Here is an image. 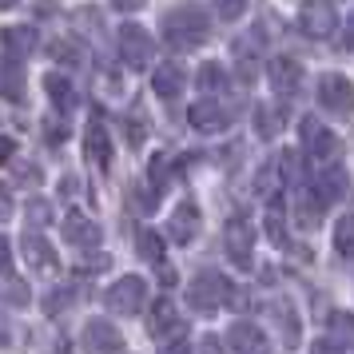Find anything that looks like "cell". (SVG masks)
I'll use <instances>...</instances> for the list:
<instances>
[{
    "mask_svg": "<svg viewBox=\"0 0 354 354\" xmlns=\"http://www.w3.org/2000/svg\"><path fill=\"white\" fill-rule=\"evenodd\" d=\"M207 32H211V20L199 4H179V8H171V12L163 17V36H167V44L179 48V52L199 48V44L207 40Z\"/></svg>",
    "mask_w": 354,
    "mask_h": 354,
    "instance_id": "6da1fadb",
    "label": "cell"
},
{
    "mask_svg": "<svg viewBox=\"0 0 354 354\" xmlns=\"http://www.w3.org/2000/svg\"><path fill=\"white\" fill-rule=\"evenodd\" d=\"M187 303L195 310H219L223 303H231V279H223L219 271H199L187 287Z\"/></svg>",
    "mask_w": 354,
    "mask_h": 354,
    "instance_id": "7a4b0ae2",
    "label": "cell"
},
{
    "mask_svg": "<svg viewBox=\"0 0 354 354\" xmlns=\"http://www.w3.org/2000/svg\"><path fill=\"white\" fill-rule=\"evenodd\" d=\"M319 104L335 115H351L354 112V84L346 76H338V72L319 76Z\"/></svg>",
    "mask_w": 354,
    "mask_h": 354,
    "instance_id": "3957f363",
    "label": "cell"
},
{
    "mask_svg": "<svg viewBox=\"0 0 354 354\" xmlns=\"http://www.w3.org/2000/svg\"><path fill=\"white\" fill-rule=\"evenodd\" d=\"M147 299V283L140 279V274H124L120 283H112V290H108V306H112L115 315H140V306H144Z\"/></svg>",
    "mask_w": 354,
    "mask_h": 354,
    "instance_id": "277c9868",
    "label": "cell"
},
{
    "mask_svg": "<svg viewBox=\"0 0 354 354\" xmlns=\"http://www.w3.org/2000/svg\"><path fill=\"white\" fill-rule=\"evenodd\" d=\"M299 136H303V147L315 160H335L338 156V136L322 120H315V115H306L303 124H299Z\"/></svg>",
    "mask_w": 354,
    "mask_h": 354,
    "instance_id": "5b68a950",
    "label": "cell"
},
{
    "mask_svg": "<svg viewBox=\"0 0 354 354\" xmlns=\"http://www.w3.org/2000/svg\"><path fill=\"white\" fill-rule=\"evenodd\" d=\"M299 24H303L306 36L326 40L338 28V17H335V8H330V0H306L303 8H299Z\"/></svg>",
    "mask_w": 354,
    "mask_h": 354,
    "instance_id": "8992f818",
    "label": "cell"
},
{
    "mask_svg": "<svg viewBox=\"0 0 354 354\" xmlns=\"http://www.w3.org/2000/svg\"><path fill=\"white\" fill-rule=\"evenodd\" d=\"M346 192V171L342 167H322L319 176H315V183H310V207H315V215H319L322 207H330L338 195Z\"/></svg>",
    "mask_w": 354,
    "mask_h": 354,
    "instance_id": "52a82bcc",
    "label": "cell"
},
{
    "mask_svg": "<svg viewBox=\"0 0 354 354\" xmlns=\"http://www.w3.org/2000/svg\"><path fill=\"white\" fill-rule=\"evenodd\" d=\"M120 56H124L128 68H144L151 60V36L140 24H124L120 28Z\"/></svg>",
    "mask_w": 354,
    "mask_h": 354,
    "instance_id": "ba28073f",
    "label": "cell"
},
{
    "mask_svg": "<svg viewBox=\"0 0 354 354\" xmlns=\"http://www.w3.org/2000/svg\"><path fill=\"white\" fill-rule=\"evenodd\" d=\"M227 251H231V259H235V267H251V247H255V231H251V223L247 219H227Z\"/></svg>",
    "mask_w": 354,
    "mask_h": 354,
    "instance_id": "9c48e42d",
    "label": "cell"
},
{
    "mask_svg": "<svg viewBox=\"0 0 354 354\" xmlns=\"http://www.w3.org/2000/svg\"><path fill=\"white\" fill-rule=\"evenodd\" d=\"M84 346H88V354H115L124 342H120V330L108 319H92L84 326Z\"/></svg>",
    "mask_w": 354,
    "mask_h": 354,
    "instance_id": "30bf717a",
    "label": "cell"
},
{
    "mask_svg": "<svg viewBox=\"0 0 354 354\" xmlns=\"http://www.w3.org/2000/svg\"><path fill=\"white\" fill-rule=\"evenodd\" d=\"M187 120H192L195 131H223L231 124V112H227L219 100H199V104H192Z\"/></svg>",
    "mask_w": 354,
    "mask_h": 354,
    "instance_id": "8fae6325",
    "label": "cell"
},
{
    "mask_svg": "<svg viewBox=\"0 0 354 354\" xmlns=\"http://www.w3.org/2000/svg\"><path fill=\"white\" fill-rule=\"evenodd\" d=\"M271 80L283 96H299L303 92V64L295 56H274L271 60Z\"/></svg>",
    "mask_w": 354,
    "mask_h": 354,
    "instance_id": "7c38bea8",
    "label": "cell"
},
{
    "mask_svg": "<svg viewBox=\"0 0 354 354\" xmlns=\"http://www.w3.org/2000/svg\"><path fill=\"white\" fill-rule=\"evenodd\" d=\"M60 235H64L72 247H84V251H92L100 243V227L88 219V215H80V211H72V215H64V227H60Z\"/></svg>",
    "mask_w": 354,
    "mask_h": 354,
    "instance_id": "4fadbf2b",
    "label": "cell"
},
{
    "mask_svg": "<svg viewBox=\"0 0 354 354\" xmlns=\"http://www.w3.org/2000/svg\"><path fill=\"white\" fill-rule=\"evenodd\" d=\"M24 259H28V267H36V271H56V267H60L52 243L44 239L40 231H24Z\"/></svg>",
    "mask_w": 354,
    "mask_h": 354,
    "instance_id": "5bb4252c",
    "label": "cell"
},
{
    "mask_svg": "<svg viewBox=\"0 0 354 354\" xmlns=\"http://www.w3.org/2000/svg\"><path fill=\"white\" fill-rule=\"evenodd\" d=\"M227 346L235 354H267V338L255 322H235L231 335H227Z\"/></svg>",
    "mask_w": 354,
    "mask_h": 354,
    "instance_id": "9a60e30c",
    "label": "cell"
},
{
    "mask_svg": "<svg viewBox=\"0 0 354 354\" xmlns=\"http://www.w3.org/2000/svg\"><path fill=\"white\" fill-rule=\"evenodd\" d=\"M147 335H151V338H163V335H183V319L176 315L171 299H160V303H156L151 319H147Z\"/></svg>",
    "mask_w": 354,
    "mask_h": 354,
    "instance_id": "2e32d148",
    "label": "cell"
},
{
    "mask_svg": "<svg viewBox=\"0 0 354 354\" xmlns=\"http://www.w3.org/2000/svg\"><path fill=\"white\" fill-rule=\"evenodd\" d=\"M84 147H88V160L96 163V167H108V163H112V140H108V128H104L100 120L88 124V140H84Z\"/></svg>",
    "mask_w": 354,
    "mask_h": 354,
    "instance_id": "e0dca14e",
    "label": "cell"
},
{
    "mask_svg": "<svg viewBox=\"0 0 354 354\" xmlns=\"http://www.w3.org/2000/svg\"><path fill=\"white\" fill-rule=\"evenodd\" d=\"M195 235H199V207H195V203H183V207H176V215H171V239L192 243Z\"/></svg>",
    "mask_w": 354,
    "mask_h": 354,
    "instance_id": "ac0fdd59",
    "label": "cell"
},
{
    "mask_svg": "<svg viewBox=\"0 0 354 354\" xmlns=\"http://www.w3.org/2000/svg\"><path fill=\"white\" fill-rule=\"evenodd\" d=\"M0 40H4V48H8V56H12V60H24V56L36 48V28L12 24V28H4V32H0Z\"/></svg>",
    "mask_w": 354,
    "mask_h": 354,
    "instance_id": "d6986e66",
    "label": "cell"
},
{
    "mask_svg": "<svg viewBox=\"0 0 354 354\" xmlns=\"http://www.w3.org/2000/svg\"><path fill=\"white\" fill-rule=\"evenodd\" d=\"M0 96L4 100L24 96V68H20V60H12V56L0 60Z\"/></svg>",
    "mask_w": 354,
    "mask_h": 354,
    "instance_id": "ffe728a7",
    "label": "cell"
},
{
    "mask_svg": "<svg viewBox=\"0 0 354 354\" xmlns=\"http://www.w3.org/2000/svg\"><path fill=\"white\" fill-rule=\"evenodd\" d=\"M151 88H156V96L160 100H176L179 92H183V72H179V64H160L156 68Z\"/></svg>",
    "mask_w": 354,
    "mask_h": 354,
    "instance_id": "44dd1931",
    "label": "cell"
},
{
    "mask_svg": "<svg viewBox=\"0 0 354 354\" xmlns=\"http://www.w3.org/2000/svg\"><path fill=\"white\" fill-rule=\"evenodd\" d=\"M44 88H48V100L60 112H72V108H76V92H72V84H68L60 72H48V76H44Z\"/></svg>",
    "mask_w": 354,
    "mask_h": 354,
    "instance_id": "7402d4cb",
    "label": "cell"
},
{
    "mask_svg": "<svg viewBox=\"0 0 354 354\" xmlns=\"http://www.w3.org/2000/svg\"><path fill=\"white\" fill-rule=\"evenodd\" d=\"M199 92H207V100H215V96L227 92V72L215 64V60H207V64L199 68Z\"/></svg>",
    "mask_w": 354,
    "mask_h": 354,
    "instance_id": "603a6c76",
    "label": "cell"
},
{
    "mask_svg": "<svg viewBox=\"0 0 354 354\" xmlns=\"http://www.w3.org/2000/svg\"><path fill=\"white\" fill-rule=\"evenodd\" d=\"M335 251L342 259H354V215H342L335 227Z\"/></svg>",
    "mask_w": 354,
    "mask_h": 354,
    "instance_id": "cb8c5ba5",
    "label": "cell"
},
{
    "mask_svg": "<svg viewBox=\"0 0 354 354\" xmlns=\"http://www.w3.org/2000/svg\"><path fill=\"white\" fill-rule=\"evenodd\" d=\"M259 136H263V140H271L274 131H279V124H283V120H287V112H279V108H259Z\"/></svg>",
    "mask_w": 354,
    "mask_h": 354,
    "instance_id": "d4e9b609",
    "label": "cell"
},
{
    "mask_svg": "<svg viewBox=\"0 0 354 354\" xmlns=\"http://www.w3.org/2000/svg\"><path fill=\"white\" fill-rule=\"evenodd\" d=\"M140 255L147 263H163V239L156 231H140Z\"/></svg>",
    "mask_w": 354,
    "mask_h": 354,
    "instance_id": "484cf974",
    "label": "cell"
},
{
    "mask_svg": "<svg viewBox=\"0 0 354 354\" xmlns=\"http://www.w3.org/2000/svg\"><path fill=\"white\" fill-rule=\"evenodd\" d=\"M235 68H239V80H243V84H255V76H259L255 52H247V48L239 44V56H235Z\"/></svg>",
    "mask_w": 354,
    "mask_h": 354,
    "instance_id": "4316f807",
    "label": "cell"
},
{
    "mask_svg": "<svg viewBox=\"0 0 354 354\" xmlns=\"http://www.w3.org/2000/svg\"><path fill=\"white\" fill-rule=\"evenodd\" d=\"M167 171H171V163H167V156L160 151V156L151 160V167H147V176H151V187H156V195L167 187Z\"/></svg>",
    "mask_w": 354,
    "mask_h": 354,
    "instance_id": "83f0119b",
    "label": "cell"
},
{
    "mask_svg": "<svg viewBox=\"0 0 354 354\" xmlns=\"http://www.w3.org/2000/svg\"><path fill=\"white\" fill-rule=\"evenodd\" d=\"M279 326H287L283 346H299V319H295V310H290V306H283V310H279Z\"/></svg>",
    "mask_w": 354,
    "mask_h": 354,
    "instance_id": "f1b7e54d",
    "label": "cell"
},
{
    "mask_svg": "<svg viewBox=\"0 0 354 354\" xmlns=\"http://www.w3.org/2000/svg\"><path fill=\"white\" fill-rule=\"evenodd\" d=\"M144 136H147V128H144V112L136 108V112L128 115V144H131V147H140V144H144Z\"/></svg>",
    "mask_w": 354,
    "mask_h": 354,
    "instance_id": "f546056e",
    "label": "cell"
},
{
    "mask_svg": "<svg viewBox=\"0 0 354 354\" xmlns=\"http://www.w3.org/2000/svg\"><path fill=\"white\" fill-rule=\"evenodd\" d=\"M215 12L219 20H239L247 12V0H215Z\"/></svg>",
    "mask_w": 354,
    "mask_h": 354,
    "instance_id": "4dcf8cb0",
    "label": "cell"
},
{
    "mask_svg": "<svg viewBox=\"0 0 354 354\" xmlns=\"http://www.w3.org/2000/svg\"><path fill=\"white\" fill-rule=\"evenodd\" d=\"M72 299H76V290L64 287V290H52L44 306H48V315H56V310H68V306H72Z\"/></svg>",
    "mask_w": 354,
    "mask_h": 354,
    "instance_id": "1f68e13d",
    "label": "cell"
},
{
    "mask_svg": "<svg viewBox=\"0 0 354 354\" xmlns=\"http://www.w3.org/2000/svg\"><path fill=\"white\" fill-rule=\"evenodd\" d=\"M28 215H32V227H48L52 223V207L44 203V199H32V203H28Z\"/></svg>",
    "mask_w": 354,
    "mask_h": 354,
    "instance_id": "d6a6232c",
    "label": "cell"
},
{
    "mask_svg": "<svg viewBox=\"0 0 354 354\" xmlns=\"http://www.w3.org/2000/svg\"><path fill=\"white\" fill-rule=\"evenodd\" d=\"M267 235H271L274 243H283V239H287V223H283V215H279L274 207H271V215H267Z\"/></svg>",
    "mask_w": 354,
    "mask_h": 354,
    "instance_id": "836d02e7",
    "label": "cell"
},
{
    "mask_svg": "<svg viewBox=\"0 0 354 354\" xmlns=\"http://www.w3.org/2000/svg\"><path fill=\"white\" fill-rule=\"evenodd\" d=\"M8 271H12V243L0 235V274H8Z\"/></svg>",
    "mask_w": 354,
    "mask_h": 354,
    "instance_id": "e575fe53",
    "label": "cell"
},
{
    "mask_svg": "<svg viewBox=\"0 0 354 354\" xmlns=\"http://www.w3.org/2000/svg\"><path fill=\"white\" fill-rule=\"evenodd\" d=\"M199 346H203V354H227V351H223V346H227V338H219V335H207L203 342H199Z\"/></svg>",
    "mask_w": 354,
    "mask_h": 354,
    "instance_id": "d590c367",
    "label": "cell"
},
{
    "mask_svg": "<svg viewBox=\"0 0 354 354\" xmlns=\"http://www.w3.org/2000/svg\"><path fill=\"white\" fill-rule=\"evenodd\" d=\"M4 219H12V195H8V187L0 183V223Z\"/></svg>",
    "mask_w": 354,
    "mask_h": 354,
    "instance_id": "8d00e7d4",
    "label": "cell"
},
{
    "mask_svg": "<svg viewBox=\"0 0 354 354\" xmlns=\"http://www.w3.org/2000/svg\"><path fill=\"white\" fill-rule=\"evenodd\" d=\"M160 354H192V346H187L183 338H171V342H167V346H163Z\"/></svg>",
    "mask_w": 354,
    "mask_h": 354,
    "instance_id": "74e56055",
    "label": "cell"
},
{
    "mask_svg": "<svg viewBox=\"0 0 354 354\" xmlns=\"http://www.w3.org/2000/svg\"><path fill=\"white\" fill-rule=\"evenodd\" d=\"M335 330L351 338V335H354V319H351V315H346V319H342V315H335Z\"/></svg>",
    "mask_w": 354,
    "mask_h": 354,
    "instance_id": "f35d334b",
    "label": "cell"
},
{
    "mask_svg": "<svg viewBox=\"0 0 354 354\" xmlns=\"http://www.w3.org/2000/svg\"><path fill=\"white\" fill-rule=\"evenodd\" d=\"M12 151H17V144H12V140H8V136H0V163L8 160V156H12Z\"/></svg>",
    "mask_w": 354,
    "mask_h": 354,
    "instance_id": "ab89813d",
    "label": "cell"
},
{
    "mask_svg": "<svg viewBox=\"0 0 354 354\" xmlns=\"http://www.w3.org/2000/svg\"><path fill=\"white\" fill-rule=\"evenodd\" d=\"M310 354H342V346H335V342H315Z\"/></svg>",
    "mask_w": 354,
    "mask_h": 354,
    "instance_id": "60d3db41",
    "label": "cell"
},
{
    "mask_svg": "<svg viewBox=\"0 0 354 354\" xmlns=\"http://www.w3.org/2000/svg\"><path fill=\"white\" fill-rule=\"evenodd\" d=\"M17 171H20V179H32V183L40 179V171H36V167H28V163H20Z\"/></svg>",
    "mask_w": 354,
    "mask_h": 354,
    "instance_id": "b9f144b4",
    "label": "cell"
},
{
    "mask_svg": "<svg viewBox=\"0 0 354 354\" xmlns=\"http://www.w3.org/2000/svg\"><path fill=\"white\" fill-rule=\"evenodd\" d=\"M48 140H52V144H56V140H68V128H64V124H60V128H48Z\"/></svg>",
    "mask_w": 354,
    "mask_h": 354,
    "instance_id": "7bdbcfd3",
    "label": "cell"
},
{
    "mask_svg": "<svg viewBox=\"0 0 354 354\" xmlns=\"http://www.w3.org/2000/svg\"><path fill=\"white\" fill-rule=\"evenodd\" d=\"M140 4H144V0H115V8H128V12L131 8H140Z\"/></svg>",
    "mask_w": 354,
    "mask_h": 354,
    "instance_id": "ee69618b",
    "label": "cell"
},
{
    "mask_svg": "<svg viewBox=\"0 0 354 354\" xmlns=\"http://www.w3.org/2000/svg\"><path fill=\"white\" fill-rule=\"evenodd\" d=\"M351 28H354V12H351ZM346 44H354V32H351V36H346Z\"/></svg>",
    "mask_w": 354,
    "mask_h": 354,
    "instance_id": "f6af8a7d",
    "label": "cell"
},
{
    "mask_svg": "<svg viewBox=\"0 0 354 354\" xmlns=\"http://www.w3.org/2000/svg\"><path fill=\"white\" fill-rule=\"evenodd\" d=\"M12 4H17V0H0V8H12Z\"/></svg>",
    "mask_w": 354,
    "mask_h": 354,
    "instance_id": "bcb514c9",
    "label": "cell"
}]
</instances>
